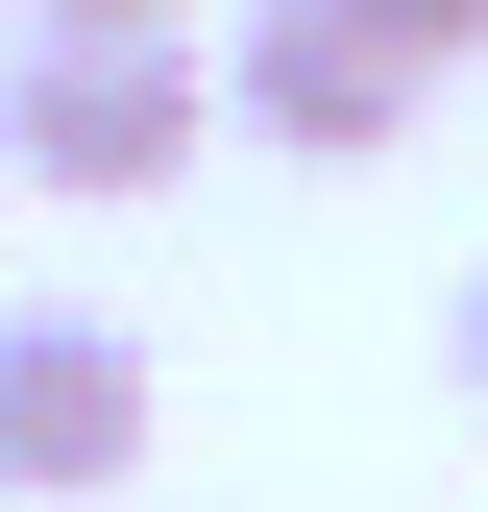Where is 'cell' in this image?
Segmentation results:
<instances>
[{
  "instance_id": "cell-1",
  "label": "cell",
  "mask_w": 488,
  "mask_h": 512,
  "mask_svg": "<svg viewBox=\"0 0 488 512\" xmlns=\"http://www.w3.org/2000/svg\"><path fill=\"white\" fill-rule=\"evenodd\" d=\"M196 122H220L196 49H25V74H0V171H25V196H171Z\"/></svg>"
},
{
  "instance_id": "cell-2",
  "label": "cell",
  "mask_w": 488,
  "mask_h": 512,
  "mask_svg": "<svg viewBox=\"0 0 488 512\" xmlns=\"http://www.w3.org/2000/svg\"><path fill=\"white\" fill-rule=\"evenodd\" d=\"M0 488L25 512H98V488H147V342L74 293H0Z\"/></svg>"
},
{
  "instance_id": "cell-3",
  "label": "cell",
  "mask_w": 488,
  "mask_h": 512,
  "mask_svg": "<svg viewBox=\"0 0 488 512\" xmlns=\"http://www.w3.org/2000/svg\"><path fill=\"white\" fill-rule=\"evenodd\" d=\"M220 98L269 122L293 171H366V147H391L415 98H440V74H391V49H366L342 0H244V49H220Z\"/></svg>"
},
{
  "instance_id": "cell-4",
  "label": "cell",
  "mask_w": 488,
  "mask_h": 512,
  "mask_svg": "<svg viewBox=\"0 0 488 512\" xmlns=\"http://www.w3.org/2000/svg\"><path fill=\"white\" fill-rule=\"evenodd\" d=\"M342 25L391 49V74H464V49H488V0H342Z\"/></svg>"
},
{
  "instance_id": "cell-5",
  "label": "cell",
  "mask_w": 488,
  "mask_h": 512,
  "mask_svg": "<svg viewBox=\"0 0 488 512\" xmlns=\"http://www.w3.org/2000/svg\"><path fill=\"white\" fill-rule=\"evenodd\" d=\"M25 49H171V0H25Z\"/></svg>"
},
{
  "instance_id": "cell-6",
  "label": "cell",
  "mask_w": 488,
  "mask_h": 512,
  "mask_svg": "<svg viewBox=\"0 0 488 512\" xmlns=\"http://www.w3.org/2000/svg\"><path fill=\"white\" fill-rule=\"evenodd\" d=\"M440 366H464V415H488V269H464V293H440Z\"/></svg>"
}]
</instances>
